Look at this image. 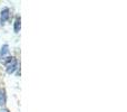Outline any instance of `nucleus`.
I'll return each mask as SVG.
<instances>
[{
  "instance_id": "f257e3e1",
  "label": "nucleus",
  "mask_w": 127,
  "mask_h": 112,
  "mask_svg": "<svg viewBox=\"0 0 127 112\" xmlns=\"http://www.w3.org/2000/svg\"><path fill=\"white\" fill-rule=\"evenodd\" d=\"M9 58H10V59L8 61L6 67H7V73L11 74V73H13V72H15V70L17 68L18 62H17V59H16L15 57H9Z\"/></svg>"
},
{
  "instance_id": "f03ea898",
  "label": "nucleus",
  "mask_w": 127,
  "mask_h": 112,
  "mask_svg": "<svg viewBox=\"0 0 127 112\" xmlns=\"http://www.w3.org/2000/svg\"><path fill=\"white\" fill-rule=\"evenodd\" d=\"M8 17H9V9L8 8L2 9V11H1V19H0L1 24H3V22L8 19Z\"/></svg>"
},
{
  "instance_id": "7ed1b4c3",
  "label": "nucleus",
  "mask_w": 127,
  "mask_h": 112,
  "mask_svg": "<svg viewBox=\"0 0 127 112\" xmlns=\"http://www.w3.org/2000/svg\"><path fill=\"white\" fill-rule=\"evenodd\" d=\"M6 104V92L3 89H0V106Z\"/></svg>"
},
{
  "instance_id": "20e7f679",
  "label": "nucleus",
  "mask_w": 127,
  "mask_h": 112,
  "mask_svg": "<svg viewBox=\"0 0 127 112\" xmlns=\"http://www.w3.org/2000/svg\"><path fill=\"white\" fill-rule=\"evenodd\" d=\"M9 53V49H8V45H4L3 47H2V49H1V59L2 58H4L6 57V55Z\"/></svg>"
},
{
  "instance_id": "39448f33",
  "label": "nucleus",
  "mask_w": 127,
  "mask_h": 112,
  "mask_svg": "<svg viewBox=\"0 0 127 112\" xmlns=\"http://www.w3.org/2000/svg\"><path fill=\"white\" fill-rule=\"evenodd\" d=\"M20 29V17H17L16 18V21H15V31L18 33Z\"/></svg>"
},
{
  "instance_id": "423d86ee",
  "label": "nucleus",
  "mask_w": 127,
  "mask_h": 112,
  "mask_svg": "<svg viewBox=\"0 0 127 112\" xmlns=\"http://www.w3.org/2000/svg\"><path fill=\"white\" fill-rule=\"evenodd\" d=\"M1 112H9V110H7V109H2Z\"/></svg>"
}]
</instances>
